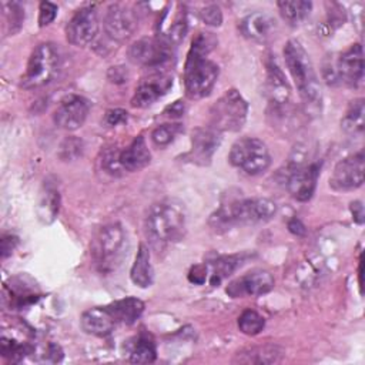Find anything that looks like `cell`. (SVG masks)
Returning a JSON list of instances; mask_svg holds the SVG:
<instances>
[{
	"instance_id": "cell-39",
	"label": "cell",
	"mask_w": 365,
	"mask_h": 365,
	"mask_svg": "<svg viewBox=\"0 0 365 365\" xmlns=\"http://www.w3.org/2000/svg\"><path fill=\"white\" fill-rule=\"evenodd\" d=\"M128 118V113L123 108H113L108 110L104 115V123L110 127H115L118 124H124Z\"/></svg>"
},
{
	"instance_id": "cell-36",
	"label": "cell",
	"mask_w": 365,
	"mask_h": 365,
	"mask_svg": "<svg viewBox=\"0 0 365 365\" xmlns=\"http://www.w3.org/2000/svg\"><path fill=\"white\" fill-rule=\"evenodd\" d=\"M57 6L51 1H41L38 6V26L46 27L54 21L57 16Z\"/></svg>"
},
{
	"instance_id": "cell-4",
	"label": "cell",
	"mask_w": 365,
	"mask_h": 365,
	"mask_svg": "<svg viewBox=\"0 0 365 365\" xmlns=\"http://www.w3.org/2000/svg\"><path fill=\"white\" fill-rule=\"evenodd\" d=\"M285 66L295 83L299 97L308 107L321 106V86L309 54L298 40H288L284 47Z\"/></svg>"
},
{
	"instance_id": "cell-8",
	"label": "cell",
	"mask_w": 365,
	"mask_h": 365,
	"mask_svg": "<svg viewBox=\"0 0 365 365\" xmlns=\"http://www.w3.org/2000/svg\"><path fill=\"white\" fill-rule=\"evenodd\" d=\"M230 163L247 173L248 175H258L271 164V155L267 144L255 137H242L237 140L228 154Z\"/></svg>"
},
{
	"instance_id": "cell-43",
	"label": "cell",
	"mask_w": 365,
	"mask_h": 365,
	"mask_svg": "<svg viewBox=\"0 0 365 365\" xmlns=\"http://www.w3.org/2000/svg\"><path fill=\"white\" fill-rule=\"evenodd\" d=\"M351 212H352L354 220H355L358 224H362V222H364V205H362L361 201H354V202H351Z\"/></svg>"
},
{
	"instance_id": "cell-2",
	"label": "cell",
	"mask_w": 365,
	"mask_h": 365,
	"mask_svg": "<svg viewBox=\"0 0 365 365\" xmlns=\"http://www.w3.org/2000/svg\"><path fill=\"white\" fill-rule=\"evenodd\" d=\"M277 212V204L269 198H238L222 204L210 217V225L217 232L237 225H252L269 221Z\"/></svg>"
},
{
	"instance_id": "cell-7",
	"label": "cell",
	"mask_w": 365,
	"mask_h": 365,
	"mask_svg": "<svg viewBox=\"0 0 365 365\" xmlns=\"http://www.w3.org/2000/svg\"><path fill=\"white\" fill-rule=\"evenodd\" d=\"M125 247V234L118 222L104 225L93 240L91 254L97 268L108 272L120 262Z\"/></svg>"
},
{
	"instance_id": "cell-13",
	"label": "cell",
	"mask_w": 365,
	"mask_h": 365,
	"mask_svg": "<svg viewBox=\"0 0 365 365\" xmlns=\"http://www.w3.org/2000/svg\"><path fill=\"white\" fill-rule=\"evenodd\" d=\"M98 33V16L93 6L78 9L66 26V37L73 46H88Z\"/></svg>"
},
{
	"instance_id": "cell-30",
	"label": "cell",
	"mask_w": 365,
	"mask_h": 365,
	"mask_svg": "<svg viewBox=\"0 0 365 365\" xmlns=\"http://www.w3.org/2000/svg\"><path fill=\"white\" fill-rule=\"evenodd\" d=\"M281 354L277 352L275 346H261V348H252L248 352L238 354L237 359L238 362L244 364H272L279 361Z\"/></svg>"
},
{
	"instance_id": "cell-35",
	"label": "cell",
	"mask_w": 365,
	"mask_h": 365,
	"mask_svg": "<svg viewBox=\"0 0 365 365\" xmlns=\"http://www.w3.org/2000/svg\"><path fill=\"white\" fill-rule=\"evenodd\" d=\"M101 167L106 173L111 175H120L121 171H124V168L120 164V150H117L115 147L106 150L101 158Z\"/></svg>"
},
{
	"instance_id": "cell-1",
	"label": "cell",
	"mask_w": 365,
	"mask_h": 365,
	"mask_svg": "<svg viewBox=\"0 0 365 365\" xmlns=\"http://www.w3.org/2000/svg\"><path fill=\"white\" fill-rule=\"evenodd\" d=\"M214 44L215 38L211 33H198L191 41L184 66V88L191 100L207 97L217 83L220 68L207 57Z\"/></svg>"
},
{
	"instance_id": "cell-31",
	"label": "cell",
	"mask_w": 365,
	"mask_h": 365,
	"mask_svg": "<svg viewBox=\"0 0 365 365\" xmlns=\"http://www.w3.org/2000/svg\"><path fill=\"white\" fill-rule=\"evenodd\" d=\"M265 327V319L254 309H245L238 318V328L245 335H257Z\"/></svg>"
},
{
	"instance_id": "cell-25",
	"label": "cell",
	"mask_w": 365,
	"mask_h": 365,
	"mask_svg": "<svg viewBox=\"0 0 365 365\" xmlns=\"http://www.w3.org/2000/svg\"><path fill=\"white\" fill-rule=\"evenodd\" d=\"M117 324L133 325L144 311V302L135 297L117 299L107 305Z\"/></svg>"
},
{
	"instance_id": "cell-29",
	"label": "cell",
	"mask_w": 365,
	"mask_h": 365,
	"mask_svg": "<svg viewBox=\"0 0 365 365\" xmlns=\"http://www.w3.org/2000/svg\"><path fill=\"white\" fill-rule=\"evenodd\" d=\"M157 358V349L148 336H138L135 344L133 345L131 354H130V361L134 364H151Z\"/></svg>"
},
{
	"instance_id": "cell-19",
	"label": "cell",
	"mask_w": 365,
	"mask_h": 365,
	"mask_svg": "<svg viewBox=\"0 0 365 365\" xmlns=\"http://www.w3.org/2000/svg\"><path fill=\"white\" fill-rule=\"evenodd\" d=\"M275 19L265 11L251 13L241 21L242 34L257 43H268L275 36Z\"/></svg>"
},
{
	"instance_id": "cell-42",
	"label": "cell",
	"mask_w": 365,
	"mask_h": 365,
	"mask_svg": "<svg viewBox=\"0 0 365 365\" xmlns=\"http://www.w3.org/2000/svg\"><path fill=\"white\" fill-rule=\"evenodd\" d=\"M288 230H289L294 235H305V232H307L305 225H304L302 221L298 220L297 217L289 220V222H288Z\"/></svg>"
},
{
	"instance_id": "cell-26",
	"label": "cell",
	"mask_w": 365,
	"mask_h": 365,
	"mask_svg": "<svg viewBox=\"0 0 365 365\" xmlns=\"http://www.w3.org/2000/svg\"><path fill=\"white\" fill-rule=\"evenodd\" d=\"M282 19L291 26L302 23L312 10V3L305 0H284L277 3Z\"/></svg>"
},
{
	"instance_id": "cell-6",
	"label": "cell",
	"mask_w": 365,
	"mask_h": 365,
	"mask_svg": "<svg viewBox=\"0 0 365 365\" xmlns=\"http://www.w3.org/2000/svg\"><path fill=\"white\" fill-rule=\"evenodd\" d=\"M210 114L211 128L218 133L238 131L247 120L248 103L238 90L230 88L211 106Z\"/></svg>"
},
{
	"instance_id": "cell-24",
	"label": "cell",
	"mask_w": 365,
	"mask_h": 365,
	"mask_svg": "<svg viewBox=\"0 0 365 365\" xmlns=\"http://www.w3.org/2000/svg\"><path fill=\"white\" fill-rule=\"evenodd\" d=\"M130 278L134 285L140 288H147L153 284L154 271L151 265V255L150 250L145 244H140L135 259L130 269Z\"/></svg>"
},
{
	"instance_id": "cell-10",
	"label": "cell",
	"mask_w": 365,
	"mask_h": 365,
	"mask_svg": "<svg viewBox=\"0 0 365 365\" xmlns=\"http://www.w3.org/2000/svg\"><path fill=\"white\" fill-rule=\"evenodd\" d=\"M336 84L356 87L364 78V50L361 44H352L336 57H328Z\"/></svg>"
},
{
	"instance_id": "cell-23",
	"label": "cell",
	"mask_w": 365,
	"mask_h": 365,
	"mask_svg": "<svg viewBox=\"0 0 365 365\" xmlns=\"http://www.w3.org/2000/svg\"><path fill=\"white\" fill-rule=\"evenodd\" d=\"M60 192L56 188L53 182H46L43 184V188L40 191L38 197V204H37V215L38 220L43 224H51L56 217L58 215L60 211Z\"/></svg>"
},
{
	"instance_id": "cell-5",
	"label": "cell",
	"mask_w": 365,
	"mask_h": 365,
	"mask_svg": "<svg viewBox=\"0 0 365 365\" xmlns=\"http://www.w3.org/2000/svg\"><path fill=\"white\" fill-rule=\"evenodd\" d=\"M60 68V53L53 43L38 44L30 54L20 86L26 90L43 87L54 80Z\"/></svg>"
},
{
	"instance_id": "cell-33",
	"label": "cell",
	"mask_w": 365,
	"mask_h": 365,
	"mask_svg": "<svg viewBox=\"0 0 365 365\" xmlns=\"http://www.w3.org/2000/svg\"><path fill=\"white\" fill-rule=\"evenodd\" d=\"M30 351L31 349L27 344L19 342L13 338H7L6 335H3V338H1V355L4 358H9L10 361H20Z\"/></svg>"
},
{
	"instance_id": "cell-15",
	"label": "cell",
	"mask_w": 365,
	"mask_h": 365,
	"mask_svg": "<svg viewBox=\"0 0 365 365\" xmlns=\"http://www.w3.org/2000/svg\"><path fill=\"white\" fill-rule=\"evenodd\" d=\"M88 111L90 103L87 98L77 94H68L60 101L53 118L57 127L66 131H74L84 124Z\"/></svg>"
},
{
	"instance_id": "cell-28",
	"label": "cell",
	"mask_w": 365,
	"mask_h": 365,
	"mask_svg": "<svg viewBox=\"0 0 365 365\" xmlns=\"http://www.w3.org/2000/svg\"><path fill=\"white\" fill-rule=\"evenodd\" d=\"M364 114H365V107H364V98H355L349 103L346 113L344 118L341 120V127L349 133V134H356L362 133L364 130Z\"/></svg>"
},
{
	"instance_id": "cell-3",
	"label": "cell",
	"mask_w": 365,
	"mask_h": 365,
	"mask_svg": "<svg viewBox=\"0 0 365 365\" xmlns=\"http://www.w3.org/2000/svg\"><path fill=\"white\" fill-rule=\"evenodd\" d=\"M187 212L181 201L167 198L153 204L145 218L147 237L154 244L180 241L185 234Z\"/></svg>"
},
{
	"instance_id": "cell-12",
	"label": "cell",
	"mask_w": 365,
	"mask_h": 365,
	"mask_svg": "<svg viewBox=\"0 0 365 365\" xmlns=\"http://www.w3.org/2000/svg\"><path fill=\"white\" fill-rule=\"evenodd\" d=\"M319 163H289L287 188L297 201H308L315 192L319 175Z\"/></svg>"
},
{
	"instance_id": "cell-38",
	"label": "cell",
	"mask_w": 365,
	"mask_h": 365,
	"mask_svg": "<svg viewBox=\"0 0 365 365\" xmlns=\"http://www.w3.org/2000/svg\"><path fill=\"white\" fill-rule=\"evenodd\" d=\"M208 278V265L207 264H195L188 271V281L195 285H202Z\"/></svg>"
},
{
	"instance_id": "cell-44",
	"label": "cell",
	"mask_w": 365,
	"mask_h": 365,
	"mask_svg": "<svg viewBox=\"0 0 365 365\" xmlns=\"http://www.w3.org/2000/svg\"><path fill=\"white\" fill-rule=\"evenodd\" d=\"M108 78L111 81H127V73L123 67H111L108 71Z\"/></svg>"
},
{
	"instance_id": "cell-32",
	"label": "cell",
	"mask_w": 365,
	"mask_h": 365,
	"mask_svg": "<svg viewBox=\"0 0 365 365\" xmlns=\"http://www.w3.org/2000/svg\"><path fill=\"white\" fill-rule=\"evenodd\" d=\"M181 130V125L180 124H161V125H157L153 133H151V141L155 147H167L170 145L177 134L180 133Z\"/></svg>"
},
{
	"instance_id": "cell-40",
	"label": "cell",
	"mask_w": 365,
	"mask_h": 365,
	"mask_svg": "<svg viewBox=\"0 0 365 365\" xmlns=\"http://www.w3.org/2000/svg\"><path fill=\"white\" fill-rule=\"evenodd\" d=\"M17 245V238L13 237V235H4L1 238V245H0V250H1V258H6L7 255H10L13 252V250L16 248Z\"/></svg>"
},
{
	"instance_id": "cell-11",
	"label": "cell",
	"mask_w": 365,
	"mask_h": 365,
	"mask_svg": "<svg viewBox=\"0 0 365 365\" xmlns=\"http://www.w3.org/2000/svg\"><path fill=\"white\" fill-rule=\"evenodd\" d=\"M364 151H358L336 163L329 177V185L335 191H349L359 188L364 184Z\"/></svg>"
},
{
	"instance_id": "cell-16",
	"label": "cell",
	"mask_w": 365,
	"mask_h": 365,
	"mask_svg": "<svg viewBox=\"0 0 365 365\" xmlns=\"http://www.w3.org/2000/svg\"><path fill=\"white\" fill-rule=\"evenodd\" d=\"M137 27V19L134 13L121 4H111L104 14L106 34L114 41L127 40Z\"/></svg>"
},
{
	"instance_id": "cell-18",
	"label": "cell",
	"mask_w": 365,
	"mask_h": 365,
	"mask_svg": "<svg viewBox=\"0 0 365 365\" xmlns=\"http://www.w3.org/2000/svg\"><path fill=\"white\" fill-rule=\"evenodd\" d=\"M171 84V77L157 70L154 76L141 81L140 86L135 88L131 98V106L137 108H145L153 106L160 97H163L168 91Z\"/></svg>"
},
{
	"instance_id": "cell-20",
	"label": "cell",
	"mask_w": 365,
	"mask_h": 365,
	"mask_svg": "<svg viewBox=\"0 0 365 365\" xmlns=\"http://www.w3.org/2000/svg\"><path fill=\"white\" fill-rule=\"evenodd\" d=\"M267 80H265V87H267V94L271 100V103L277 106L287 104L291 97V87L287 80V76L281 70L279 64L275 60V56H269L267 60Z\"/></svg>"
},
{
	"instance_id": "cell-14",
	"label": "cell",
	"mask_w": 365,
	"mask_h": 365,
	"mask_svg": "<svg viewBox=\"0 0 365 365\" xmlns=\"http://www.w3.org/2000/svg\"><path fill=\"white\" fill-rule=\"evenodd\" d=\"M274 288V277L269 271L255 268L241 275L237 279H232L225 292L231 298H244V297H258L269 292Z\"/></svg>"
},
{
	"instance_id": "cell-41",
	"label": "cell",
	"mask_w": 365,
	"mask_h": 365,
	"mask_svg": "<svg viewBox=\"0 0 365 365\" xmlns=\"http://www.w3.org/2000/svg\"><path fill=\"white\" fill-rule=\"evenodd\" d=\"M184 111H185V106L181 100H177L174 101L171 106H168L165 110H164V114L170 118H178L181 115H184Z\"/></svg>"
},
{
	"instance_id": "cell-22",
	"label": "cell",
	"mask_w": 365,
	"mask_h": 365,
	"mask_svg": "<svg viewBox=\"0 0 365 365\" xmlns=\"http://www.w3.org/2000/svg\"><path fill=\"white\" fill-rule=\"evenodd\" d=\"M151 161V153L143 135H137L124 150L120 151V164L124 171L135 173L147 167Z\"/></svg>"
},
{
	"instance_id": "cell-17",
	"label": "cell",
	"mask_w": 365,
	"mask_h": 365,
	"mask_svg": "<svg viewBox=\"0 0 365 365\" xmlns=\"http://www.w3.org/2000/svg\"><path fill=\"white\" fill-rule=\"evenodd\" d=\"M221 143L220 133L211 127H198L191 133V150L188 157L200 165L210 164L215 150Z\"/></svg>"
},
{
	"instance_id": "cell-21",
	"label": "cell",
	"mask_w": 365,
	"mask_h": 365,
	"mask_svg": "<svg viewBox=\"0 0 365 365\" xmlns=\"http://www.w3.org/2000/svg\"><path fill=\"white\" fill-rule=\"evenodd\" d=\"M80 324L84 332L94 336H106L111 334L117 325L108 307H94L81 314Z\"/></svg>"
},
{
	"instance_id": "cell-27",
	"label": "cell",
	"mask_w": 365,
	"mask_h": 365,
	"mask_svg": "<svg viewBox=\"0 0 365 365\" xmlns=\"http://www.w3.org/2000/svg\"><path fill=\"white\" fill-rule=\"evenodd\" d=\"M241 257L240 255H220L211 261L210 268V284L212 287H218L225 278H228L240 265Z\"/></svg>"
},
{
	"instance_id": "cell-9",
	"label": "cell",
	"mask_w": 365,
	"mask_h": 365,
	"mask_svg": "<svg viewBox=\"0 0 365 365\" xmlns=\"http://www.w3.org/2000/svg\"><path fill=\"white\" fill-rule=\"evenodd\" d=\"M173 44L161 36L144 37L133 43L128 48V57L134 64L145 68L160 70L173 57Z\"/></svg>"
},
{
	"instance_id": "cell-34",
	"label": "cell",
	"mask_w": 365,
	"mask_h": 365,
	"mask_svg": "<svg viewBox=\"0 0 365 365\" xmlns=\"http://www.w3.org/2000/svg\"><path fill=\"white\" fill-rule=\"evenodd\" d=\"M4 9V14L7 17V26H9V31L11 34H14L16 31L20 30L23 20H24V9L19 4V3H4L3 4Z\"/></svg>"
},
{
	"instance_id": "cell-37",
	"label": "cell",
	"mask_w": 365,
	"mask_h": 365,
	"mask_svg": "<svg viewBox=\"0 0 365 365\" xmlns=\"http://www.w3.org/2000/svg\"><path fill=\"white\" fill-rule=\"evenodd\" d=\"M200 17L201 20L208 24V26H214L218 27L222 23V13L221 9L217 4H208L205 6L201 11H200Z\"/></svg>"
}]
</instances>
